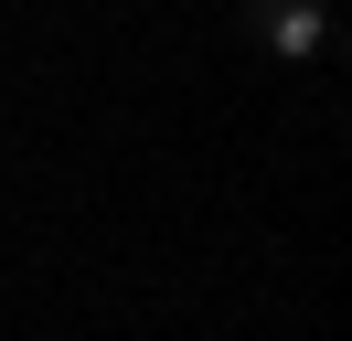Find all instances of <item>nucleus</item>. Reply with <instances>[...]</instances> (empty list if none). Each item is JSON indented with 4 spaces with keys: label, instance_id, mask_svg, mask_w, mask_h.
Returning a JSON list of instances; mask_svg holds the SVG:
<instances>
[{
    "label": "nucleus",
    "instance_id": "nucleus-1",
    "mask_svg": "<svg viewBox=\"0 0 352 341\" xmlns=\"http://www.w3.org/2000/svg\"><path fill=\"white\" fill-rule=\"evenodd\" d=\"M235 32L278 64H320L331 54V0H235Z\"/></svg>",
    "mask_w": 352,
    "mask_h": 341
}]
</instances>
